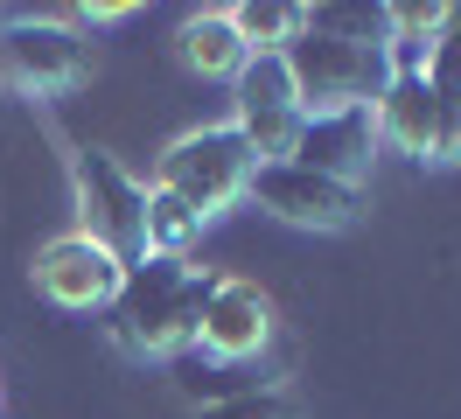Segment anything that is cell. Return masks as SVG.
<instances>
[{"label": "cell", "mask_w": 461, "mask_h": 419, "mask_svg": "<svg viewBox=\"0 0 461 419\" xmlns=\"http://www.w3.org/2000/svg\"><path fill=\"white\" fill-rule=\"evenodd\" d=\"M245 196L259 210H273L280 223H301V231H349V223L364 217V189L329 182V175H315V168H301V161H259Z\"/></svg>", "instance_id": "52a82bcc"}, {"label": "cell", "mask_w": 461, "mask_h": 419, "mask_svg": "<svg viewBox=\"0 0 461 419\" xmlns=\"http://www.w3.org/2000/svg\"><path fill=\"white\" fill-rule=\"evenodd\" d=\"M252 168H259V154H252L245 133L224 119V126H196V133L175 140L168 154L154 161V189L182 196V203L210 223V217H224L230 203L252 189Z\"/></svg>", "instance_id": "3957f363"}, {"label": "cell", "mask_w": 461, "mask_h": 419, "mask_svg": "<svg viewBox=\"0 0 461 419\" xmlns=\"http://www.w3.org/2000/svg\"><path fill=\"white\" fill-rule=\"evenodd\" d=\"M230 28H238V42L252 56H280L301 35V22H308V7H294V0H238V7H224Z\"/></svg>", "instance_id": "5bb4252c"}, {"label": "cell", "mask_w": 461, "mask_h": 419, "mask_svg": "<svg viewBox=\"0 0 461 419\" xmlns=\"http://www.w3.org/2000/svg\"><path fill=\"white\" fill-rule=\"evenodd\" d=\"M29 279H35V294H42L50 307H63V314H91V307H113L126 266H119V259L98 245V238H85V231H63V238H50V245L35 251Z\"/></svg>", "instance_id": "ba28073f"}, {"label": "cell", "mask_w": 461, "mask_h": 419, "mask_svg": "<svg viewBox=\"0 0 461 419\" xmlns=\"http://www.w3.org/2000/svg\"><path fill=\"white\" fill-rule=\"evenodd\" d=\"M175 50H182V63L196 70V77H238L245 70V42H238V28H230L224 7H203V14H189V22L175 28Z\"/></svg>", "instance_id": "7c38bea8"}, {"label": "cell", "mask_w": 461, "mask_h": 419, "mask_svg": "<svg viewBox=\"0 0 461 419\" xmlns=\"http://www.w3.org/2000/svg\"><path fill=\"white\" fill-rule=\"evenodd\" d=\"M126 14H133L126 0H98V7H85V22H126Z\"/></svg>", "instance_id": "ac0fdd59"}, {"label": "cell", "mask_w": 461, "mask_h": 419, "mask_svg": "<svg viewBox=\"0 0 461 419\" xmlns=\"http://www.w3.org/2000/svg\"><path fill=\"white\" fill-rule=\"evenodd\" d=\"M427 91L440 98V112H461V22L433 42V56H427Z\"/></svg>", "instance_id": "e0dca14e"}, {"label": "cell", "mask_w": 461, "mask_h": 419, "mask_svg": "<svg viewBox=\"0 0 461 419\" xmlns=\"http://www.w3.org/2000/svg\"><path fill=\"white\" fill-rule=\"evenodd\" d=\"M301 91H294L287 56H245V70L230 77V126L259 161H287L301 140Z\"/></svg>", "instance_id": "8992f818"}, {"label": "cell", "mask_w": 461, "mask_h": 419, "mask_svg": "<svg viewBox=\"0 0 461 419\" xmlns=\"http://www.w3.org/2000/svg\"><path fill=\"white\" fill-rule=\"evenodd\" d=\"M203 238V217L168 189H147V259H182Z\"/></svg>", "instance_id": "9a60e30c"}, {"label": "cell", "mask_w": 461, "mask_h": 419, "mask_svg": "<svg viewBox=\"0 0 461 419\" xmlns=\"http://www.w3.org/2000/svg\"><path fill=\"white\" fill-rule=\"evenodd\" d=\"M280 56H287L308 119L349 112V105H377V91L392 77V42H349V35H329V28H308V22H301V35Z\"/></svg>", "instance_id": "7a4b0ae2"}, {"label": "cell", "mask_w": 461, "mask_h": 419, "mask_svg": "<svg viewBox=\"0 0 461 419\" xmlns=\"http://www.w3.org/2000/svg\"><path fill=\"white\" fill-rule=\"evenodd\" d=\"M70 189H77V231L98 238L119 266L147 259V189L105 147H77L70 154Z\"/></svg>", "instance_id": "277c9868"}, {"label": "cell", "mask_w": 461, "mask_h": 419, "mask_svg": "<svg viewBox=\"0 0 461 419\" xmlns=\"http://www.w3.org/2000/svg\"><path fill=\"white\" fill-rule=\"evenodd\" d=\"M273 342V301L252 279H210L203 294V322H196V350L210 363H245Z\"/></svg>", "instance_id": "9c48e42d"}, {"label": "cell", "mask_w": 461, "mask_h": 419, "mask_svg": "<svg viewBox=\"0 0 461 419\" xmlns=\"http://www.w3.org/2000/svg\"><path fill=\"white\" fill-rule=\"evenodd\" d=\"M461 22V7H440V0H399L384 7V28H392V70H420L427 77L433 42Z\"/></svg>", "instance_id": "4fadbf2b"}, {"label": "cell", "mask_w": 461, "mask_h": 419, "mask_svg": "<svg viewBox=\"0 0 461 419\" xmlns=\"http://www.w3.org/2000/svg\"><path fill=\"white\" fill-rule=\"evenodd\" d=\"M377 140L384 147H399V154H412V161H433V140H440V98L427 91V77L420 70H392L384 77V91H377Z\"/></svg>", "instance_id": "8fae6325"}, {"label": "cell", "mask_w": 461, "mask_h": 419, "mask_svg": "<svg viewBox=\"0 0 461 419\" xmlns=\"http://www.w3.org/2000/svg\"><path fill=\"white\" fill-rule=\"evenodd\" d=\"M203 294H210V279L196 266H182V259H140V266H126L113 307H105V335L140 363L196 350Z\"/></svg>", "instance_id": "6da1fadb"}, {"label": "cell", "mask_w": 461, "mask_h": 419, "mask_svg": "<svg viewBox=\"0 0 461 419\" xmlns=\"http://www.w3.org/2000/svg\"><path fill=\"white\" fill-rule=\"evenodd\" d=\"M0 77L35 91V98L77 91L91 77V42L50 14H0Z\"/></svg>", "instance_id": "5b68a950"}, {"label": "cell", "mask_w": 461, "mask_h": 419, "mask_svg": "<svg viewBox=\"0 0 461 419\" xmlns=\"http://www.w3.org/2000/svg\"><path fill=\"white\" fill-rule=\"evenodd\" d=\"M203 419H301V398L287 385H252V391H224L210 398Z\"/></svg>", "instance_id": "2e32d148"}, {"label": "cell", "mask_w": 461, "mask_h": 419, "mask_svg": "<svg viewBox=\"0 0 461 419\" xmlns=\"http://www.w3.org/2000/svg\"><path fill=\"white\" fill-rule=\"evenodd\" d=\"M377 119L371 105H349V112H321V119H301V140H294L287 161L315 168L329 182H349V189H364L371 182V161H377Z\"/></svg>", "instance_id": "30bf717a"}]
</instances>
